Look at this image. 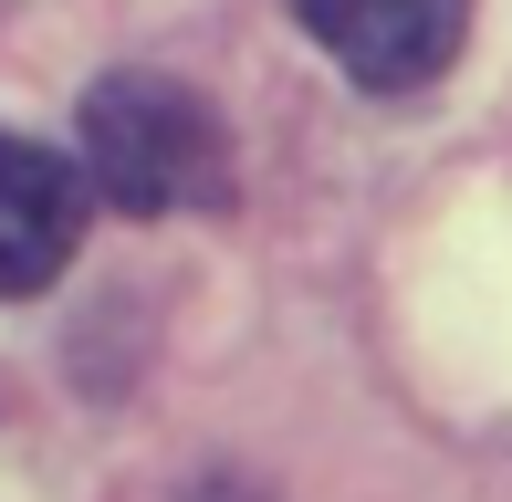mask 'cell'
Returning <instances> with one entry per match:
<instances>
[{
    "label": "cell",
    "mask_w": 512,
    "mask_h": 502,
    "mask_svg": "<svg viewBox=\"0 0 512 502\" xmlns=\"http://www.w3.org/2000/svg\"><path fill=\"white\" fill-rule=\"evenodd\" d=\"M84 178L136 220H168V210H209L230 178L220 116L168 74H105L84 95Z\"/></svg>",
    "instance_id": "obj_1"
},
{
    "label": "cell",
    "mask_w": 512,
    "mask_h": 502,
    "mask_svg": "<svg viewBox=\"0 0 512 502\" xmlns=\"http://www.w3.org/2000/svg\"><path fill=\"white\" fill-rule=\"evenodd\" d=\"M293 21L366 84V95H418L460 63L471 0H293Z\"/></svg>",
    "instance_id": "obj_2"
},
{
    "label": "cell",
    "mask_w": 512,
    "mask_h": 502,
    "mask_svg": "<svg viewBox=\"0 0 512 502\" xmlns=\"http://www.w3.org/2000/svg\"><path fill=\"white\" fill-rule=\"evenodd\" d=\"M84 241V178L74 157L0 126V293H42Z\"/></svg>",
    "instance_id": "obj_3"
}]
</instances>
